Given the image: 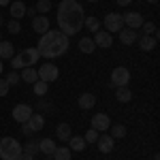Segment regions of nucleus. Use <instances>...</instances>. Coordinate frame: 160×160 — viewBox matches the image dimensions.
<instances>
[{
	"instance_id": "obj_1",
	"label": "nucleus",
	"mask_w": 160,
	"mask_h": 160,
	"mask_svg": "<svg viewBox=\"0 0 160 160\" xmlns=\"http://www.w3.org/2000/svg\"><path fill=\"white\" fill-rule=\"evenodd\" d=\"M83 19H86V11L77 0H62L58 7V24H60V32L66 37L77 34L83 28Z\"/></svg>"
},
{
	"instance_id": "obj_2",
	"label": "nucleus",
	"mask_w": 160,
	"mask_h": 160,
	"mask_svg": "<svg viewBox=\"0 0 160 160\" xmlns=\"http://www.w3.org/2000/svg\"><path fill=\"white\" fill-rule=\"evenodd\" d=\"M71 47V41L68 37L60 32V30H47L45 34H41L38 38V56L43 58H58V56H64Z\"/></svg>"
},
{
	"instance_id": "obj_3",
	"label": "nucleus",
	"mask_w": 160,
	"mask_h": 160,
	"mask_svg": "<svg viewBox=\"0 0 160 160\" xmlns=\"http://www.w3.org/2000/svg\"><path fill=\"white\" fill-rule=\"evenodd\" d=\"M22 152H24V148L19 145L17 139H13V137L0 139V158L2 160H17Z\"/></svg>"
},
{
	"instance_id": "obj_4",
	"label": "nucleus",
	"mask_w": 160,
	"mask_h": 160,
	"mask_svg": "<svg viewBox=\"0 0 160 160\" xmlns=\"http://www.w3.org/2000/svg\"><path fill=\"white\" fill-rule=\"evenodd\" d=\"M128 81H130V71H128L126 66H118V68H113V73H111V86H113V88L128 86Z\"/></svg>"
},
{
	"instance_id": "obj_5",
	"label": "nucleus",
	"mask_w": 160,
	"mask_h": 160,
	"mask_svg": "<svg viewBox=\"0 0 160 160\" xmlns=\"http://www.w3.org/2000/svg\"><path fill=\"white\" fill-rule=\"evenodd\" d=\"M37 75H38V79H41V81L51 83V81H56V79H58L60 71H58V66H56V64H43V66L37 71Z\"/></svg>"
},
{
	"instance_id": "obj_6",
	"label": "nucleus",
	"mask_w": 160,
	"mask_h": 160,
	"mask_svg": "<svg viewBox=\"0 0 160 160\" xmlns=\"http://www.w3.org/2000/svg\"><path fill=\"white\" fill-rule=\"evenodd\" d=\"M105 28H107V32H120V30H124V17L120 13H107L105 15Z\"/></svg>"
},
{
	"instance_id": "obj_7",
	"label": "nucleus",
	"mask_w": 160,
	"mask_h": 160,
	"mask_svg": "<svg viewBox=\"0 0 160 160\" xmlns=\"http://www.w3.org/2000/svg\"><path fill=\"white\" fill-rule=\"evenodd\" d=\"M11 115H13V120H15V122L24 124V122L30 120V115H32V107H30V105H24V102H22V105H15Z\"/></svg>"
},
{
	"instance_id": "obj_8",
	"label": "nucleus",
	"mask_w": 160,
	"mask_h": 160,
	"mask_svg": "<svg viewBox=\"0 0 160 160\" xmlns=\"http://www.w3.org/2000/svg\"><path fill=\"white\" fill-rule=\"evenodd\" d=\"M92 128L96 130V132H105V130H109L111 128V120L107 113H96V115H92Z\"/></svg>"
},
{
	"instance_id": "obj_9",
	"label": "nucleus",
	"mask_w": 160,
	"mask_h": 160,
	"mask_svg": "<svg viewBox=\"0 0 160 160\" xmlns=\"http://www.w3.org/2000/svg\"><path fill=\"white\" fill-rule=\"evenodd\" d=\"M92 41H94L96 47H102V49H109L111 45H113V37H111V32H107V30H98L96 32V38H92Z\"/></svg>"
},
{
	"instance_id": "obj_10",
	"label": "nucleus",
	"mask_w": 160,
	"mask_h": 160,
	"mask_svg": "<svg viewBox=\"0 0 160 160\" xmlns=\"http://www.w3.org/2000/svg\"><path fill=\"white\" fill-rule=\"evenodd\" d=\"M32 30L38 32V34H45V32L49 30V19H47V15H34V19H32Z\"/></svg>"
},
{
	"instance_id": "obj_11",
	"label": "nucleus",
	"mask_w": 160,
	"mask_h": 160,
	"mask_svg": "<svg viewBox=\"0 0 160 160\" xmlns=\"http://www.w3.org/2000/svg\"><path fill=\"white\" fill-rule=\"evenodd\" d=\"M122 17H124V26H128V28H132V30L141 28V24H143L141 13H126V15H122Z\"/></svg>"
},
{
	"instance_id": "obj_12",
	"label": "nucleus",
	"mask_w": 160,
	"mask_h": 160,
	"mask_svg": "<svg viewBox=\"0 0 160 160\" xmlns=\"http://www.w3.org/2000/svg\"><path fill=\"white\" fill-rule=\"evenodd\" d=\"M19 56H22V60H24L26 66H30V64H37L38 58H41V56H38V49H37V47H28V49H24L22 53H19Z\"/></svg>"
},
{
	"instance_id": "obj_13",
	"label": "nucleus",
	"mask_w": 160,
	"mask_h": 160,
	"mask_svg": "<svg viewBox=\"0 0 160 160\" xmlns=\"http://www.w3.org/2000/svg\"><path fill=\"white\" fill-rule=\"evenodd\" d=\"M137 38H139V32L132 30V28L120 30V41H122V45H132V43H137Z\"/></svg>"
},
{
	"instance_id": "obj_14",
	"label": "nucleus",
	"mask_w": 160,
	"mask_h": 160,
	"mask_svg": "<svg viewBox=\"0 0 160 160\" xmlns=\"http://www.w3.org/2000/svg\"><path fill=\"white\" fill-rule=\"evenodd\" d=\"M96 143H98V149L102 152V154L113 152V137L111 135H100L98 139H96Z\"/></svg>"
},
{
	"instance_id": "obj_15",
	"label": "nucleus",
	"mask_w": 160,
	"mask_h": 160,
	"mask_svg": "<svg viewBox=\"0 0 160 160\" xmlns=\"http://www.w3.org/2000/svg\"><path fill=\"white\" fill-rule=\"evenodd\" d=\"M137 41H139V47H141L143 51H152L154 47H156V43H158V38L149 37V34H143V37H139Z\"/></svg>"
},
{
	"instance_id": "obj_16",
	"label": "nucleus",
	"mask_w": 160,
	"mask_h": 160,
	"mask_svg": "<svg viewBox=\"0 0 160 160\" xmlns=\"http://www.w3.org/2000/svg\"><path fill=\"white\" fill-rule=\"evenodd\" d=\"M86 145L88 143L83 141V137H79V135H73L68 139V149H71V152H83Z\"/></svg>"
},
{
	"instance_id": "obj_17",
	"label": "nucleus",
	"mask_w": 160,
	"mask_h": 160,
	"mask_svg": "<svg viewBox=\"0 0 160 160\" xmlns=\"http://www.w3.org/2000/svg\"><path fill=\"white\" fill-rule=\"evenodd\" d=\"M15 56V47L9 41H0V60H9Z\"/></svg>"
},
{
	"instance_id": "obj_18",
	"label": "nucleus",
	"mask_w": 160,
	"mask_h": 160,
	"mask_svg": "<svg viewBox=\"0 0 160 160\" xmlns=\"http://www.w3.org/2000/svg\"><path fill=\"white\" fill-rule=\"evenodd\" d=\"M94 105H96V96H94V94L86 92V94L79 96V107H81V109H92Z\"/></svg>"
},
{
	"instance_id": "obj_19",
	"label": "nucleus",
	"mask_w": 160,
	"mask_h": 160,
	"mask_svg": "<svg viewBox=\"0 0 160 160\" xmlns=\"http://www.w3.org/2000/svg\"><path fill=\"white\" fill-rule=\"evenodd\" d=\"M56 143L51 141V139H43V141H38V152H43L45 156H51L53 152H56Z\"/></svg>"
},
{
	"instance_id": "obj_20",
	"label": "nucleus",
	"mask_w": 160,
	"mask_h": 160,
	"mask_svg": "<svg viewBox=\"0 0 160 160\" xmlns=\"http://www.w3.org/2000/svg\"><path fill=\"white\" fill-rule=\"evenodd\" d=\"M115 98L120 100V102H128V100H132V92H130V88H128V86L115 88Z\"/></svg>"
},
{
	"instance_id": "obj_21",
	"label": "nucleus",
	"mask_w": 160,
	"mask_h": 160,
	"mask_svg": "<svg viewBox=\"0 0 160 160\" xmlns=\"http://www.w3.org/2000/svg\"><path fill=\"white\" fill-rule=\"evenodd\" d=\"M26 15V4L22 0H17V2H11V17L13 19H19V17H24Z\"/></svg>"
},
{
	"instance_id": "obj_22",
	"label": "nucleus",
	"mask_w": 160,
	"mask_h": 160,
	"mask_svg": "<svg viewBox=\"0 0 160 160\" xmlns=\"http://www.w3.org/2000/svg\"><path fill=\"white\" fill-rule=\"evenodd\" d=\"M28 124H30V128H32L34 132H38V130L45 126V118H43V115H38V113H32V115H30V120H28Z\"/></svg>"
},
{
	"instance_id": "obj_23",
	"label": "nucleus",
	"mask_w": 160,
	"mask_h": 160,
	"mask_svg": "<svg viewBox=\"0 0 160 160\" xmlns=\"http://www.w3.org/2000/svg\"><path fill=\"white\" fill-rule=\"evenodd\" d=\"M56 135H58V139H62V141H68L71 139V126L68 124H58V128H56Z\"/></svg>"
},
{
	"instance_id": "obj_24",
	"label": "nucleus",
	"mask_w": 160,
	"mask_h": 160,
	"mask_svg": "<svg viewBox=\"0 0 160 160\" xmlns=\"http://www.w3.org/2000/svg\"><path fill=\"white\" fill-rule=\"evenodd\" d=\"M24 81H28V83H34V81H38V75L34 68H30V66H26L24 71H22V75H19Z\"/></svg>"
},
{
	"instance_id": "obj_25",
	"label": "nucleus",
	"mask_w": 160,
	"mask_h": 160,
	"mask_svg": "<svg viewBox=\"0 0 160 160\" xmlns=\"http://www.w3.org/2000/svg\"><path fill=\"white\" fill-rule=\"evenodd\" d=\"M51 156H53V160H71V149L62 145V148H56V152Z\"/></svg>"
},
{
	"instance_id": "obj_26",
	"label": "nucleus",
	"mask_w": 160,
	"mask_h": 160,
	"mask_svg": "<svg viewBox=\"0 0 160 160\" xmlns=\"http://www.w3.org/2000/svg\"><path fill=\"white\" fill-rule=\"evenodd\" d=\"M79 49L83 51V53H92V51L96 49V45H94V41H92V38H81V41H79Z\"/></svg>"
},
{
	"instance_id": "obj_27",
	"label": "nucleus",
	"mask_w": 160,
	"mask_h": 160,
	"mask_svg": "<svg viewBox=\"0 0 160 160\" xmlns=\"http://www.w3.org/2000/svg\"><path fill=\"white\" fill-rule=\"evenodd\" d=\"M83 26H86L90 32H96V30H100V22L96 19V17H86V19H83Z\"/></svg>"
},
{
	"instance_id": "obj_28",
	"label": "nucleus",
	"mask_w": 160,
	"mask_h": 160,
	"mask_svg": "<svg viewBox=\"0 0 160 160\" xmlns=\"http://www.w3.org/2000/svg\"><path fill=\"white\" fill-rule=\"evenodd\" d=\"M47 90H49V83H45V81H34V94L37 96H45L47 94Z\"/></svg>"
},
{
	"instance_id": "obj_29",
	"label": "nucleus",
	"mask_w": 160,
	"mask_h": 160,
	"mask_svg": "<svg viewBox=\"0 0 160 160\" xmlns=\"http://www.w3.org/2000/svg\"><path fill=\"white\" fill-rule=\"evenodd\" d=\"M34 9H37V13H41V15H47L49 9H51V0H38Z\"/></svg>"
},
{
	"instance_id": "obj_30",
	"label": "nucleus",
	"mask_w": 160,
	"mask_h": 160,
	"mask_svg": "<svg viewBox=\"0 0 160 160\" xmlns=\"http://www.w3.org/2000/svg\"><path fill=\"white\" fill-rule=\"evenodd\" d=\"M141 28H143V34H154V37H158V32H156V24L154 22H143L141 24Z\"/></svg>"
},
{
	"instance_id": "obj_31",
	"label": "nucleus",
	"mask_w": 160,
	"mask_h": 160,
	"mask_svg": "<svg viewBox=\"0 0 160 160\" xmlns=\"http://www.w3.org/2000/svg\"><path fill=\"white\" fill-rule=\"evenodd\" d=\"M111 130H113V135H111L113 139H122V137H126V126H124V124H115Z\"/></svg>"
},
{
	"instance_id": "obj_32",
	"label": "nucleus",
	"mask_w": 160,
	"mask_h": 160,
	"mask_svg": "<svg viewBox=\"0 0 160 160\" xmlns=\"http://www.w3.org/2000/svg\"><path fill=\"white\" fill-rule=\"evenodd\" d=\"M7 28H9V32H11V34H19V32H22V26H19L17 19H9Z\"/></svg>"
},
{
	"instance_id": "obj_33",
	"label": "nucleus",
	"mask_w": 160,
	"mask_h": 160,
	"mask_svg": "<svg viewBox=\"0 0 160 160\" xmlns=\"http://www.w3.org/2000/svg\"><path fill=\"white\" fill-rule=\"evenodd\" d=\"M96 139H98V132H96L94 128H90L86 135H83V141H86V143H96Z\"/></svg>"
},
{
	"instance_id": "obj_34",
	"label": "nucleus",
	"mask_w": 160,
	"mask_h": 160,
	"mask_svg": "<svg viewBox=\"0 0 160 160\" xmlns=\"http://www.w3.org/2000/svg\"><path fill=\"white\" fill-rule=\"evenodd\" d=\"M24 152L34 156V154L38 152V141H28V143H26V148H24Z\"/></svg>"
},
{
	"instance_id": "obj_35",
	"label": "nucleus",
	"mask_w": 160,
	"mask_h": 160,
	"mask_svg": "<svg viewBox=\"0 0 160 160\" xmlns=\"http://www.w3.org/2000/svg\"><path fill=\"white\" fill-rule=\"evenodd\" d=\"M11 66L13 68H24L26 64H24V60H22V56H13L11 58Z\"/></svg>"
},
{
	"instance_id": "obj_36",
	"label": "nucleus",
	"mask_w": 160,
	"mask_h": 160,
	"mask_svg": "<svg viewBox=\"0 0 160 160\" xmlns=\"http://www.w3.org/2000/svg\"><path fill=\"white\" fill-rule=\"evenodd\" d=\"M9 81H7V79H2V81H0V98H2V96H7V92H9Z\"/></svg>"
},
{
	"instance_id": "obj_37",
	"label": "nucleus",
	"mask_w": 160,
	"mask_h": 160,
	"mask_svg": "<svg viewBox=\"0 0 160 160\" xmlns=\"http://www.w3.org/2000/svg\"><path fill=\"white\" fill-rule=\"evenodd\" d=\"M19 79H22V77H19L17 73H11L9 77H7V81H9V86H15V83H19Z\"/></svg>"
},
{
	"instance_id": "obj_38",
	"label": "nucleus",
	"mask_w": 160,
	"mask_h": 160,
	"mask_svg": "<svg viewBox=\"0 0 160 160\" xmlns=\"http://www.w3.org/2000/svg\"><path fill=\"white\" fill-rule=\"evenodd\" d=\"M22 132H24L26 137H30V135H32V132H34V130L30 128V124H28V122H24V124H22Z\"/></svg>"
},
{
	"instance_id": "obj_39",
	"label": "nucleus",
	"mask_w": 160,
	"mask_h": 160,
	"mask_svg": "<svg viewBox=\"0 0 160 160\" xmlns=\"http://www.w3.org/2000/svg\"><path fill=\"white\" fill-rule=\"evenodd\" d=\"M17 160H34V156H32V154H26V152H22Z\"/></svg>"
},
{
	"instance_id": "obj_40",
	"label": "nucleus",
	"mask_w": 160,
	"mask_h": 160,
	"mask_svg": "<svg viewBox=\"0 0 160 160\" xmlns=\"http://www.w3.org/2000/svg\"><path fill=\"white\" fill-rule=\"evenodd\" d=\"M115 2H118V4H120V7H128V4H130V2H132V0H115Z\"/></svg>"
},
{
	"instance_id": "obj_41",
	"label": "nucleus",
	"mask_w": 160,
	"mask_h": 160,
	"mask_svg": "<svg viewBox=\"0 0 160 160\" xmlns=\"http://www.w3.org/2000/svg\"><path fill=\"white\" fill-rule=\"evenodd\" d=\"M34 13H37V9H26V15H32L34 17Z\"/></svg>"
},
{
	"instance_id": "obj_42",
	"label": "nucleus",
	"mask_w": 160,
	"mask_h": 160,
	"mask_svg": "<svg viewBox=\"0 0 160 160\" xmlns=\"http://www.w3.org/2000/svg\"><path fill=\"white\" fill-rule=\"evenodd\" d=\"M7 4H11V0H0V7H7Z\"/></svg>"
},
{
	"instance_id": "obj_43",
	"label": "nucleus",
	"mask_w": 160,
	"mask_h": 160,
	"mask_svg": "<svg viewBox=\"0 0 160 160\" xmlns=\"http://www.w3.org/2000/svg\"><path fill=\"white\" fill-rule=\"evenodd\" d=\"M148 2H152V4H156V2H158V0H148Z\"/></svg>"
},
{
	"instance_id": "obj_44",
	"label": "nucleus",
	"mask_w": 160,
	"mask_h": 160,
	"mask_svg": "<svg viewBox=\"0 0 160 160\" xmlns=\"http://www.w3.org/2000/svg\"><path fill=\"white\" fill-rule=\"evenodd\" d=\"M2 68H4V66H2V60H0V73H2Z\"/></svg>"
},
{
	"instance_id": "obj_45",
	"label": "nucleus",
	"mask_w": 160,
	"mask_h": 160,
	"mask_svg": "<svg viewBox=\"0 0 160 160\" xmlns=\"http://www.w3.org/2000/svg\"><path fill=\"white\" fill-rule=\"evenodd\" d=\"M152 160H160V158H158V154H156V156H154V158H152Z\"/></svg>"
},
{
	"instance_id": "obj_46",
	"label": "nucleus",
	"mask_w": 160,
	"mask_h": 160,
	"mask_svg": "<svg viewBox=\"0 0 160 160\" xmlns=\"http://www.w3.org/2000/svg\"><path fill=\"white\" fill-rule=\"evenodd\" d=\"M88 2H98V0H88Z\"/></svg>"
},
{
	"instance_id": "obj_47",
	"label": "nucleus",
	"mask_w": 160,
	"mask_h": 160,
	"mask_svg": "<svg viewBox=\"0 0 160 160\" xmlns=\"http://www.w3.org/2000/svg\"><path fill=\"white\" fill-rule=\"evenodd\" d=\"M0 26H2V17H0Z\"/></svg>"
},
{
	"instance_id": "obj_48",
	"label": "nucleus",
	"mask_w": 160,
	"mask_h": 160,
	"mask_svg": "<svg viewBox=\"0 0 160 160\" xmlns=\"http://www.w3.org/2000/svg\"><path fill=\"white\" fill-rule=\"evenodd\" d=\"M0 41H2V37H0Z\"/></svg>"
}]
</instances>
